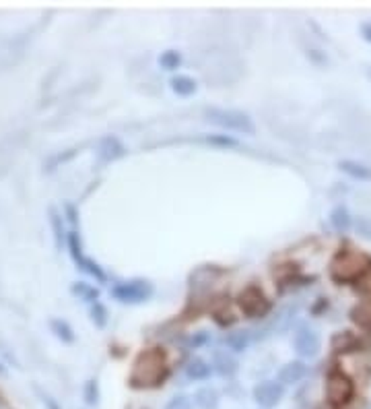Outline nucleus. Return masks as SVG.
<instances>
[{
  "label": "nucleus",
  "instance_id": "c756f323",
  "mask_svg": "<svg viewBox=\"0 0 371 409\" xmlns=\"http://www.w3.org/2000/svg\"><path fill=\"white\" fill-rule=\"evenodd\" d=\"M357 232H359L363 238H370L371 240V219L370 218L357 219Z\"/></svg>",
  "mask_w": 371,
  "mask_h": 409
},
{
  "label": "nucleus",
  "instance_id": "cd10ccee",
  "mask_svg": "<svg viewBox=\"0 0 371 409\" xmlns=\"http://www.w3.org/2000/svg\"><path fill=\"white\" fill-rule=\"evenodd\" d=\"M62 213H64V218L68 219V223L71 225H77V221H79V213H77V207L73 205V203H64V207H62Z\"/></svg>",
  "mask_w": 371,
  "mask_h": 409
},
{
  "label": "nucleus",
  "instance_id": "7ed1b4c3",
  "mask_svg": "<svg viewBox=\"0 0 371 409\" xmlns=\"http://www.w3.org/2000/svg\"><path fill=\"white\" fill-rule=\"evenodd\" d=\"M205 120L211 122L214 126L229 131V133H238V135H256V124L254 118L238 108H219V106H209L205 108Z\"/></svg>",
  "mask_w": 371,
  "mask_h": 409
},
{
  "label": "nucleus",
  "instance_id": "f03ea898",
  "mask_svg": "<svg viewBox=\"0 0 371 409\" xmlns=\"http://www.w3.org/2000/svg\"><path fill=\"white\" fill-rule=\"evenodd\" d=\"M371 269V256L365 252L357 250H341L330 263V275L334 281L348 283V281H359L365 277Z\"/></svg>",
  "mask_w": 371,
  "mask_h": 409
},
{
  "label": "nucleus",
  "instance_id": "5701e85b",
  "mask_svg": "<svg viewBox=\"0 0 371 409\" xmlns=\"http://www.w3.org/2000/svg\"><path fill=\"white\" fill-rule=\"evenodd\" d=\"M159 66L163 71H178L182 66V52L180 50H165L159 54Z\"/></svg>",
  "mask_w": 371,
  "mask_h": 409
},
{
  "label": "nucleus",
  "instance_id": "aec40b11",
  "mask_svg": "<svg viewBox=\"0 0 371 409\" xmlns=\"http://www.w3.org/2000/svg\"><path fill=\"white\" fill-rule=\"evenodd\" d=\"M48 327L54 333V337L56 339H60L62 343H75V328L71 327V323L68 321H64V319H56L52 316L50 321H48Z\"/></svg>",
  "mask_w": 371,
  "mask_h": 409
},
{
  "label": "nucleus",
  "instance_id": "bb28decb",
  "mask_svg": "<svg viewBox=\"0 0 371 409\" xmlns=\"http://www.w3.org/2000/svg\"><path fill=\"white\" fill-rule=\"evenodd\" d=\"M207 143H211V145H221V147H236V145H238V141H236V138H229V136H225V135L209 136V138H207Z\"/></svg>",
  "mask_w": 371,
  "mask_h": 409
},
{
  "label": "nucleus",
  "instance_id": "f8f14e48",
  "mask_svg": "<svg viewBox=\"0 0 371 409\" xmlns=\"http://www.w3.org/2000/svg\"><path fill=\"white\" fill-rule=\"evenodd\" d=\"M186 379L194 382H205L209 381L214 372L211 362H207L205 357H192L188 364H186Z\"/></svg>",
  "mask_w": 371,
  "mask_h": 409
},
{
  "label": "nucleus",
  "instance_id": "f3484780",
  "mask_svg": "<svg viewBox=\"0 0 371 409\" xmlns=\"http://www.w3.org/2000/svg\"><path fill=\"white\" fill-rule=\"evenodd\" d=\"M252 341H254V337H252V331H248V328H238V331H231L225 335V345L236 354L245 352L252 345Z\"/></svg>",
  "mask_w": 371,
  "mask_h": 409
},
{
  "label": "nucleus",
  "instance_id": "6ab92c4d",
  "mask_svg": "<svg viewBox=\"0 0 371 409\" xmlns=\"http://www.w3.org/2000/svg\"><path fill=\"white\" fill-rule=\"evenodd\" d=\"M71 294L75 298H79L80 302H87L89 306L99 302V296H102L99 290L95 285H91V283H87V281H73L71 283Z\"/></svg>",
  "mask_w": 371,
  "mask_h": 409
},
{
  "label": "nucleus",
  "instance_id": "a211bd4d",
  "mask_svg": "<svg viewBox=\"0 0 371 409\" xmlns=\"http://www.w3.org/2000/svg\"><path fill=\"white\" fill-rule=\"evenodd\" d=\"M212 368H214L217 374L229 379V377H233V374L238 372V360L231 354H227V352H219V354H214Z\"/></svg>",
  "mask_w": 371,
  "mask_h": 409
},
{
  "label": "nucleus",
  "instance_id": "393cba45",
  "mask_svg": "<svg viewBox=\"0 0 371 409\" xmlns=\"http://www.w3.org/2000/svg\"><path fill=\"white\" fill-rule=\"evenodd\" d=\"M163 409H194V401L188 395H176L165 403Z\"/></svg>",
  "mask_w": 371,
  "mask_h": 409
},
{
  "label": "nucleus",
  "instance_id": "20e7f679",
  "mask_svg": "<svg viewBox=\"0 0 371 409\" xmlns=\"http://www.w3.org/2000/svg\"><path fill=\"white\" fill-rule=\"evenodd\" d=\"M111 298L120 304H142V302L151 300L153 294H155V285L153 281L145 279V277H133V279H126V281H118L111 285L109 290Z\"/></svg>",
  "mask_w": 371,
  "mask_h": 409
},
{
  "label": "nucleus",
  "instance_id": "dca6fc26",
  "mask_svg": "<svg viewBox=\"0 0 371 409\" xmlns=\"http://www.w3.org/2000/svg\"><path fill=\"white\" fill-rule=\"evenodd\" d=\"M194 405L198 409H219L221 405V395L214 386H200L194 397H192Z\"/></svg>",
  "mask_w": 371,
  "mask_h": 409
},
{
  "label": "nucleus",
  "instance_id": "0eeeda50",
  "mask_svg": "<svg viewBox=\"0 0 371 409\" xmlns=\"http://www.w3.org/2000/svg\"><path fill=\"white\" fill-rule=\"evenodd\" d=\"M238 304L241 312L250 319H260L270 310V302L258 285H248L238 296Z\"/></svg>",
  "mask_w": 371,
  "mask_h": 409
},
{
  "label": "nucleus",
  "instance_id": "9d476101",
  "mask_svg": "<svg viewBox=\"0 0 371 409\" xmlns=\"http://www.w3.org/2000/svg\"><path fill=\"white\" fill-rule=\"evenodd\" d=\"M252 397L258 403V408L274 409L285 397V386L279 381H262L254 386Z\"/></svg>",
  "mask_w": 371,
  "mask_h": 409
},
{
  "label": "nucleus",
  "instance_id": "a878e982",
  "mask_svg": "<svg viewBox=\"0 0 371 409\" xmlns=\"http://www.w3.org/2000/svg\"><path fill=\"white\" fill-rule=\"evenodd\" d=\"M75 155V149H68V151H64V153H56V155H52L48 162H46V170L48 172H52V170H56L60 164H64V162H68L71 158Z\"/></svg>",
  "mask_w": 371,
  "mask_h": 409
},
{
  "label": "nucleus",
  "instance_id": "2f4dec72",
  "mask_svg": "<svg viewBox=\"0 0 371 409\" xmlns=\"http://www.w3.org/2000/svg\"><path fill=\"white\" fill-rule=\"evenodd\" d=\"M367 77H370V81H371V69H367Z\"/></svg>",
  "mask_w": 371,
  "mask_h": 409
},
{
  "label": "nucleus",
  "instance_id": "423d86ee",
  "mask_svg": "<svg viewBox=\"0 0 371 409\" xmlns=\"http://www.w3.org/2000/svg\"><path fill=\"white\" fill-rule=\"evenodd\" d=\"M293 350L303 360L316 357L322 350V337L318 331L310 325H299L293 333Z\"/></svg>",
  "mask_w": 371,
  "mask_h": 409
},
{
  "label": "nucleus",
  "instance_id": "f257e3e1",
  "mask_svg": "<svg viewBox=\"0 0 371 409\" xmlns=\"http://www.w3.org/2000/svg\"><path fill=\"white\" fill-rule=\"evenodd\" d=\"M167 374V360L161 350H147L134 360L130 382L138 389L157 386Z\"/></svg>",
  "mask_w": 371,
  "mask_h": 409
},
{
  "label": "nucleus",
  "instance_id": "1a4fd4ad",
  "mask_svg": "<svg viewBox=\"0 0 371 409\" xmlns=\"http://www.w3.org/2000/svg\"><path fill=\"white\" fill-rule=\"evenodd\" d=\"M128 153V147L122 143V138L116 135H106L97 141V147H95V158H97V164L99 165H109L118 160H122L124 155Z\"/></svg>",
  "mask_w": 371,
  "mask_h": 409
},
{
  "label": "nucleus",
  "instance_id": "39448f33",
  "mask_svg": "<svg viewBox=\"0 0 371 409\" xmlns=\"http://www.w3.org/2000/svg\"><path fill=\"white\" fill-rule=\"evenodd\" d=\"M66 250L73 259V263L77 265V269H80L83 273H87L89 277H93L95 281L99 283H106L107 275L106 271L102 269V265L91 259L89 254H85V248H83V240H80V234L77 230H71L68 232V238H66Z\"/></svg>",
  "mask_w": 371,
  "mask_h": 409
},
{
  "label": "nucleus",
  "instance_id": "c85d7f7f",
  "mask_svg": "<svg viewBox=\"0 0 371 409\" xmlns=\"http://www.w3.org/2000/svg\"><path fill=\"white\" fill-rule=\"evenodd\" d=\"M35 391H37V395H39V399H42V403H44L46 408H48V409H60V405H58V401L54 399V397H52V395H50V393H46V391H42L39 386H37Z\"/></svg>",
  "mask_w": 371,
  "mask_h": 409
},
{
  "label": "nucleus",
  "instance_id": "4be33fe9",
  "mask_svg": "<svg viewBox=\"0 0 371 409\" xmlns=\"http://www.w3.org/2000/svg\"><path fill=\"white\" fill-rule=\"evenodd\" d=\"M89 321L97 328H106L107 321H109V312H107L104 302H95L89 306Z\"/></svg>",
  "mask_w": 371,
  "mask_h": 409
},
{
  "label": "nucleus",
  "instance_id": "9b49d317",
  "mask_svg": "<svg viewBox=\"0 0 371 409\" xmlns=\"http://www.w3.org/2000/svg\"><path fill=\"white\" fill-rule=\"evenodd\" d=\"M305 374H308V366L301 360H291V362L281 366V370L276 372V381L283 386H291V384L303 381Z\"/></svg>",
  "mask_w": 371,
  "mask_h": 409
},
{
  "label": "nucleus",
  "instance_id": "b1692460",
  "mask_svg": "<svg viewBox=\"0 0 371 409\" xmlns=\"http://www.w3.org/2000/svg\"><path fill=\"white\" fill-rule=\"evenodd\" d=\"M83 399L87 405H97L99 403V382L95 379H89L83 386Z\"/></svg>",
  "mask_w": 371,
  "mask_h": 409
},
{
  "label": "nucleus",
  "instance_id": "ddd939ff",
  "mask_svg": "<svg viewBox=\"0 0 371 409\" xmlns=\"http://www.w3.org/2000/svg\"><path fill=\"white\" fill-rule=\"evenodd\" d=\"M48 221H50V227H52L54 246H56L58 250H62V246H66V238H68L64 213H60L56 207H50V209H48Z\"/></svg>",
  "mask_w": 371,
  "mask_h": 409
},
{
  "label": "nucleus",
  "instance_id": "2eb2a0df",
  "mask_svg": "<svg viewBox=\"0 0 371 409\" xmlns=\"http://www.w3.org/2000/svg\"><path fill=\"white\" fill-rule=\"evenodd\" d=\"M169 89H171L178 97H190V95H194V93L198 91V83H196L194 77H190V75L178 73V75H174V77L169 79Z\"/></svg>",
  "mask_w": 371,
  "mask_h": 409
},
{
  "label": "nucleus",
  "instance_id": "412c9836",
  "mask_svg": "<svg viewBox=\"0 0 371 409\" xmlns=\"http://www.w3.org/2000/svg\"><path fill=\"white\" fill-rule=\"evenodd\" d=\"M330 225H332L336 232H341V234H345V232L351 230L353 218H351V211H348L346 205H336V207L330 211Z\"/></svg>",
  "mask_w": 371,
  "mask_h": 409
},
{
  "label": "nucleus",
  "instance_id": "7c9ffc66",
  "mask_svg": "<svg viewBox=\"0 0 371 409\" xmlns=\"http://www.w3.org/2000/svg\"><path fill=\"white\" fill-rule=\"evenodd\" d=\"M359 31H361V37H363L367 44H371V21H363V23L359 25Z\"/></svg>",
  "mask_w": 371,
  "mask_h": 409
},
{
  "label": "nucleus",
  "instance_id": "4468645a",
  "mask_svg": "<svg viewBox=\"0 0 371 409\" xmlns=\"http://www.w3.org/2000/svg\"><path fill=\"white\" fill-rule=\"evenodd\" d=\"M339 170L346 174L348 178L353 180H359V182H371V165L363 164V162H357V160H341L339 162Z\"/></svg>",
  "mask_w": 371,
  "mask_h": 409
},
{
  "label": "nucleus",
  "instance_id": "6e6552de",
  "mask_svg": "<svg viewBox=\"0 0 371 409\" xmlns=\"http://www.w3.org/2000/svg\"><path fill=\"white\" fill-rule=\"evenodd\" d=\"M326 395H328V399H330L332 403L345 405V403H348V401L353 399V395H355V384H353V381H351L346 374L334 370V372H330L328 379H326Z\"/></svg>",
  "mask_w": 371,
  "mask_h": 409
}]
</instances>
